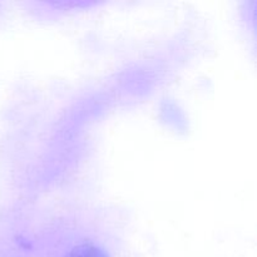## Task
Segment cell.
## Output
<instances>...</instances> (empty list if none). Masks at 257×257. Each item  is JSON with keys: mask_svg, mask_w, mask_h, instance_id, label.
<instances>
[{"mask_svg": "<svg viewBox=\"0 0 257 257\" xmlns=\"http://www.w3.org/2000/svg\"><path fill=\"white\" fill-rule=\"evenodd\" d=\"M67 257H108L100 248L92 245H82L70 251Z\"/></svg>", "mask_w": 257, "mask_h": 257, "instance_id": "cell-1", "label": "cell"}]
</instances>
